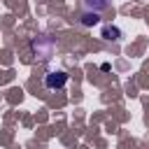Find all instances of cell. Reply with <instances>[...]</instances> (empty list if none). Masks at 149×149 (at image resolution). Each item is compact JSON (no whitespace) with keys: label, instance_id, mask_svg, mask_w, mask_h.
<instances>
[{"label":"cell","instance_id":"cell-1","mask_svg":"<svg viewBox=\"0 0 149 149\" xmlns=\"http://www.w3.org/2000/svg\"><path fill=\"white\" fill-rule=\"evenodd\" d=\"M65 84H68V72H63V70H49V72L44 74V86H47L49 91L63 88Z\"/></svg>","mask_w":149,"mask_h":149},{"label":"cell","instance_id":"cell-2","mask_svg":"<svg viewBox=\"0 0 149 149\" xmlns=\"http://www.w3.org/2000/svg\"><path fill=\"white\" fill-rule=\"evenodd\" d=\"M84 5L88 7V12H102V9H107L109 5H112V0H84Z\"/></svg>","mask_w":149,"mask_h":149},{"label":"cell","instance_id":"cell-3","mask_svg":"<svg viewBox=\"0 0 149 149\" xmlns=\"http://www.w3.org/2000/svg\"><path fill=\"white\" fill-rule=\"evenodd\" d=\"M100 35H102V40H109V42H116V40H121V30H119L116 26H105Z\"/></svg>","mask_w":149,"mask_h":149},{"label":"cell","instance_id":"cell-4","mask_svg":"<svg viewBox=\"0 0 149 149\" xmlns=\"http://www.w3.org/2000/svg\"><path fill=\"white\" fill-rule=\"evenodd\" d=\"M98 21H100V14H98V12H84L81 19H79L81 26H95Z\"/></svg>","mask_w":149,"mask_h":149}]
</instances>
